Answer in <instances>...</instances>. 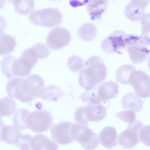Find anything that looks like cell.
Listing matches in <instances>:
<instances>
[{"instance_id": "cell-1", "label": "cell", "mask_w": 150, "mask_h": 150, "mask_svg": "<svg viewBox=\"0 0 150 150\" xmlns=\"http://www.w3.org/2000/svg\"><path fill=\"white\" fill-rule=\"evenodd\" d=\"M44 85V81L41 76L33 74L25 78L18 77L10 79L6 85V91L9 96L23 103H28L37 97Z\"/></svg>"}, {"instance_id": "cell-2", "label": "cell", "mask_w": 150, "mask_h": 150, "mask_svg": "<svg viewBox=\"0 0 150 150\" xmlns=\"http://www.w3.org/2000/svg\"><path fill=\"white\" fill-rule=\"evenodd\" d=\"M107 74L103 60L98 56H93L86 61L79 72V85L86 90L90 89L105 80Z\"/></svg>"}, {"instance_id": "cell-3", "label": "cell", "mask_w": 150, "mask_h": 150, "mask_svg": "<svg viewBox=\"0 0 150 150\" xmlns=\"http://www.w3.org/2000/svg\"><path fill=\"white\" fill-rule=\"evenodd\" d=\"M1 64L2 74L8 79L15 76L19 77L26 76L33 68L20 57L16 58L10 54L4 57Z\"/></svg>"}, {"instance_id": "cell-4", "label": "cell", "mask_w": 150, "mask_h": 150, "mask_svg": "<svg viewBox=\"0 0 150 150\" xmlns=\"http://www.w3.org/2000/svg\"><path fill=\"white\" fill-rule=\"evenodd\" d=\"M62 16L57 8L48 7L36 9L30 13V21L36 25L51 27L59 24Z\"/></svg>"}, {"instance_id": "cell-5", "label": "cell", "mask_w": 150, "mask_h": 150, "mask_svg": "<svg viewBox=\"0 0 150 150\" xmlns=\"http://www.w3.org/2000/svg\"><path fill=\"white\" fill-rule=\"evenodd\" d=\"M71 133L73 140L80 143L87 150H93L99 144L98 135L90 129L87 125L72 123Z\"/></svg>"}, {"instance_id": "cell-6", "label": "cell", "mask_w": 150, "mask_h": 150, "mask_svg": "<svg viewBox=\"0 0 150 150\" xmlns=\"http://www.w3.org/2000/svg\"><path fill=\"white\" fill-rule=\"evenodd\" d=\"M146 46L140 36L128 35L126 48L133 63L138 64L146 60L150 52Z\"/></svg>"}, {"instance_id": "cell-7", "label": "cell", "mask_w": 150, "mask_h": 150, "mask_svg": "<svg viewBox=\"0 0 150 150\" xmlns=\"http://www.w3.org/2000/svg\"><path fill=\"white\" fill-rule=\"evenodd\" d=\"M53 119L47 110L34 111L30 112L27 118L28 128L37 133L48 130L51 127Z\"/></svg>"}, {"instance_id": "cell-8", "label": "cell", "mask_w": 150, "mask_h": 150, "mask_svg": "<svg viewBox=\"0 0 150 150\" xmlns=\"http://www.w3.org/2000/svg\"><path fill=\"white\" fill-rule=\"evenodd\" d=\"M127 36L123 31L115 30L103 40L101 48L107 54L114 52L121 54V50L126 47Z\"/></svg>"}, {"instance_id": "cell-9", "label": "cell", "mask_w": 150, "mask_h": 150, "mask_svg": "<svg viewBox=\"0 0 150 150\" xmlns=\"http://www.w3.org/2000/svg\"><path fill=\"white\" fill-rule=\"evenodd\" d=\"M143 126V124L137 120L129 123L127 129L119 135V145L125 149L134 148L140 142L139 132Z\"/></svg>"}, {"instance_id": "cell-10", "label": "cell", "mask_w": 150, "mask_h": 150, "mask_svg": "<svg viewBox=\"0 0 150 150\" xmlns=\"http://www.w3.org/2000/svg\"><path fill=\"white\" fill-rule=\"evenodd\" d=\"M71 40V34L65 28L57 26L51 29L47 36L46 43L50 49L57 50L68 45Z\"/></svg>"}, {"instance_id": "cell-11", "label": "cell", "mask_w": 150, "mask_h": 150, "mask_svg": "<svg viewBox=\"0 0 150 150\" xmlns=\"http://www.w3.org/2000/svg\"><path fill=\"white\" fill-rule=\"evenodd\" d=\"M129 84L136 94L142 98L150 96V76L144 71H136L132 74Z\"/></svg>"}, {"instance_id": "cell-12", "label": "cell", "mask_w": 150, "mask_h": 150, "mask_svg": "<svg viewBox=\"0 0 150 150\" xmlns=\"http://www.w3.org/2000/svg\"><path fill=\"white\" fill-rule=\"evenodd\" d=\"M72 124L69 122L65 121L53 124L50 129L53 140L61 145L67 144L72 142L74 140L71 133Z\"/></svg>"}, {"instance_id": "cell-13", "label": "cell", "mask_w": 150, "mask_h": 150, "mask_svg": "<svg viewBox=\"0 0 150 150\" xmlns=\"http://www.w3.org/2000/svg\"><path fill=\"white\" fill-rule=\"evenodd\" d=\"M81 108L84 121L86 125L90 122H99L103 120L107 115L106 108L100 104H88Z\"/></svg>"}, {"instance_id": "cell-14", "label": "cell", "mask_w": 150, "mask_h": 150, "mask_svg": "<svg viewBox=\"0 0 150 150\" xmlns=\"http://www.w3.org/2000/svg\"><path fill=\"white\" fill-rule=\"evenodd\" d=\"M150 1V0L130 1L124 10L125 15L132 21L141 20L144 14L145 8Z\"/></svg>"}, {"instance_id": "cell-15", "label": "cell", "mask_w": 150, "mask_h": 150, "mask_svg": "<svg viewBox=\"0 0 150 150\" xmlns=\"http://www.w3.org/2000/svg\"><path fill=\"white\" fill-rule=\"evenodd\" d=\"M32 150H58L57 145L49 137L40 134L34 136L31 143Z\"/></svg>"}, {"instance_id": "cell-16", "label": "cell", "mask_w": 150, "mask_h": 150, "mask_svg": "<svg viewBox=\"0 0 150 150\" xmlns=\"http://www.w3.org/2000/svg\"><path fill=\"white\" fill-rule=\"evenodd\" d=\"M99 139L100 143L108 149H111L117 144V134L115 128L112 126H107L100 132Z\"/></svg>"}, {"instance_id": "cell-17", "label": "cell", "mask_w": 150, "mask_h": 150, "mask_svg": "<svg viewBox=\"0 0 150 150\" xmlns=\"http://www.w3.org/2000/svg\"><path fill=\"white\" fill-rule=\"evenodd\" d=\"M117 83L110 81L101 83L98 87V94L103 101L115 97L118 93Z\"/></svg>"}, {"instance_id": "cell-18", "label": "cell", "mask_w": 150, "mask_h": 150, "mask_svg": "<svg viewBox=\"0 0 150 150\" xmlns=\"http://www.w3.org/2000/svg\"><path fill=\"white\" fill-rule=\"evenodd\" d=\"M107 0H90L86 6L92 20H100L102 14L108 8Z\"/></svg>"}, {"instance_id": "cell-19", "label": "cell", "mask_w": 150, "mask_h": 150, "mask_svg": "<svg viewBox=\"0 0 150 150\" xmlns=\"http://www.w3.org/2000/svg\"><path fill=\"white\" fill-rule=\"evenodd\" d=\"M123 108L136 112L142 108L143 101L136 94L128 92L124 95L121 101Z\"/></svg>"}, {"instance_id": "cell-20", "label": "cell", "mask_w": 150, "mask_h": 150, "mask_svg": "<svg viewBox=\"0 0 150 150\" xmlns=\"http://www.w3.org/2000/svg\"><path fill=\"white\" fill-rule=\"evenodd\" d=\"M21 133L19 129L12 125L1 126L0 140L8 144L15 145Z\"/></svg>"}, {"instance_id": "cell-21", "label": "cell", "mask_w": 150, "mask_h": 150, "mask_svg": "<svg viewBox=\"0 0 150 150\" xmlns=\"http://www.w3.org/2000/svg\"><path fill=\"white\" fill-rule=\"evenodd\" d=\"M136 71V69L132 65L127 64L122 65L116 71V81L124 85L129 84L132 75Z\"/></svg>"}, {"instance_id": "cell-22", "label": "cell", "mask_w": 150, "mask_h": 150, "mask_svg": "<svg viewBox=\"0 0 150 150\" xmlns=\"http://www.w3.org/2000/svg\"><path fill=\"white\" fill-rule=\"evenodd\" d=\"M77 34L79 38L84 41L93 40L97 35L96 26L91 23L83 24L79 28Z\"/></svg>"}, {"instance_id": "cell-23", "label": "cell", "mask_w": 150, "mask_h": 150, "mask_svg": "<svg viewBox=\"0 0 150 150\" xmlns=\"http://www.w3.org/2000/svg\"><path fill=\"white\" fill-rule=\"evenodd\" d=\"M30 112L28 110L23 108L17 110L13 116V126L21 130L28 128L27 118Z\"/></svg>"}, {"instance_id": "cell-24", "label": "cell", "mask_w": 150, "mask_h": 150, "mask_svg": "<svg viewBox=\"0 0 150 150\" xmlns=\"http://www.w3.org/2000/svg\"><path fill=\"white\" fill-rule=\"evenodd\" d=\"M16 45L15 38L8 34L0 35V54L4 55L13 51Z\"/></svg>"}, {"instance_id": "cell-25", "label": "cell", "mask_w": 150, "mask_h": 150, "mask_svg": "<svg viewBox=\"0 0 150 150\" xmlns=\"http://www.w3.org/2000/svg\"><path fill=\"white\" fill-rule=\"evenodd\" d=\"M0 116H9L15 113L16 102L11 97H6L0 99Z\"/></svg>"}, {"instance_id": "cell-26", "label": "cell", "mask_w": 150, "mask_h": 150, "mask_svg": "<svg viewBox=\"0 0 150 150\" xmlns=\"http://www.w3.org/2000/svg\"><path fill=\"white\" fill-rule=\"evenodd\" d=\"M141 21L142 28L140 36L146 45H150V13L144 14Z\"/></svg>"}, {"instance_id": "cell-27", "label": "cell", "mask_w": 150, "mask_h": 150, "mask_svg": "<svg viewBox=\"0 0 150 150\" xmlns=\"http://www.w3.org/2000/svg\"><path fill=\"white\" fill-rule=\"evenodd\" d=\"M96 86L90 89L85 91L79 96V98L83 100L88 102L89 104H99L102 102L103 100L98 95V86Z\"/></svg>"}, {"instance_id": "cell-28", "label": "cell", "mask_w": 150, "mask_h": 150, "mask_svg": "<svg viewBox=\"0 0 150 150\" xmlns=\"http://www.w3.org/2000/svg\"><path fill=\"white\" fill-rule=\"evenodd\" d=\"M14 6L15 10L18 13L27 14L34 8L33 0H10Z\"/></svg>"}, {"instance_id": "cell-29", "label": "cell", "mask_w": 150, "mask_h": 150, "mask_svg": "<svg viewBox=\"0 0 150 150\" xmlns=\"http://www.w3.org/2000/svg\"><path fill=\"white\" fill-rule=\"evenodd\" d=\"M85 63L82 58L73 55L68 58L67 66L70 71L73 72H79L83 68Z\"/></svg>"}, {"instance_id": "cell-30", "label": "cell", "mask_w": 150, "mask_h": 150, "mask_svg": "<svg viewBox=\"0 0 150 150\" xmlns=\"http://www.w3.org/2000/svg\"><path fill=\"white\" fill-rule=\"evenodd\" d=\"M33 137L28 134H23L21 133L19 136L15 144L21 150H30L31 143Z\"/></svg>"}, {"instance_id": "cell-31", "label": "cell", "mask_w": 150, "mask_h": 150, "mask_svg": "<svg viewBox=\"0 0 150 150\" xmlns=\"http://www.w3.org/2000/svg\"><path fill=\"white\" fill-rule=\"evenodd\" d=\"M136 115L134 111L127 110L117 113L115 116L122 121L129 124L135 120Z\"/></svg>"}, {"instance_id": "cell-32", "label": "cell", "mask_w": 150, "mask_h": 150, "mask_svg": "<svg viewBox=\"0 0 150 150\" xmlns=\"http://www.w3.org/2000/svg\"><path fill=\"white\" fill-rule=\"evenodd\" d=\"M139 140L145 145L150 146V125L145 126L139 132Z\"/></svg>"}, {"instance_id": "cell-33", "label": "cell", "mask_w": 150, "mask_h": 150, "mask_svg": "<svg viewBox=\"0 0 150 150\" xmlns=\"http://www.w3.org/2000/svg\"><path fill=\"white\" fill-rule=\"evenodd\" d=\"M38 53L39 58L43 59L47 57L50 52L45 44L38 42L32 46Z\"/></svg>"}, {"instance_id": "cell-34", "label": "cell", "mask_w": 150, "mask_h": 150, "mask_svg": "<svg viewBox=\"0 0 150 150\" xmlns=\"http://www.w3.org/2000/svg\"><path fill=\"white\" fill-rule=\"evenodd\" d=\"M148 67H149V68L150 70V56L149 58V62H148Z\"/></svg>"}]
</instances>
